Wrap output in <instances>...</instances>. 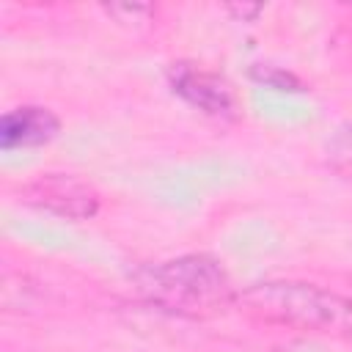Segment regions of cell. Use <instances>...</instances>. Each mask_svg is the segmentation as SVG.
Returning a JSON list of instances; mask_svg holds the SVG:
<instances>
[{
    "label": "cell",
    "instance_id": "obj_1",
    "mask_svg": "<svg viewBox=\"0 0 352 352\" xmlns=\"http://www.w3.org/2000/svg\"><path fill=\"white\" fill-rule=\"evenodd\" d=\"M135 283L151 305L187 319L217 316L239 297L226 267L206 253H187L143 267Z\"/></svg>",
    "mask_w": 352,
    "mask_h": 352
},
{
    "label": "cell",
    "instance_id": "obj_2",
    "mask_svg": "<svg viewBox=\"0 0 352 352\" xmlns=\"http://www.w3.org/2000/svg\"><path fill=\"white\" fill-rule=\"evenodd\" d=\"M236 302L245 314L267 324L352 338V297L336 294L316 283L264 280L239 292Z\"/></svg>",
    "mask_w": 352,
    "mask_h": 352
},
{
    "label": "cell",
    "instance_id": "obj_3",
    "mask_svg": "<svg viewBox=\"0 0 352 352\" xmlns=\"http://www.w3.org/2000/svg\"><path fill=\"white\" fill-rule=\"evenodd\" d=\"M22 201L66 220H88L99 212V192L94 184L72 173H47L19 190Z\"/></svg>",
    "mask_w": 352,
    "mask_h": 352
},
{
    "label": "cell",
    "instance_id": "obj_4",
    "mask_svg": "<svg viewBox=\"0 0 352 352\" xmlns=\"http://www.w3.org/2000/svg\"><path fill=\"white\" fill-rule=\"evenodd\" d=\"M170 85L184 102L204 110L206 116H214V118L234 116V94H231L228 82L212 72H204L190 63H173Z\"/></svg>",
    "mask_w": 352,
    "mask_h": 352
},
{
    "label": "cell",
    "instance_id": "obj_5",
    "mask_svg": "<svg viewBox=\"0 0 352 352\" xmlns=\"http://www.w3.org/2000/svg\"><path fill=\"white\" fill-rule=\"evenodd\" d=\"M60 129V121L52 110L25 104L14 107L0 118V146L6 151L14 148H28V146H41L50 143Z\"/></svg>",
    "mask_w": 352,
    "mask_h": 352
},
{
    "label": "cell",
    "instance_id": "obj_6",
    "mask_svg": "<svg viewBox=\"0 0 352 352\" xmlns=\"http://www.w3.org/2000/svg\"><path fill=\"white\" fill-rule=\"evenodd\" d=\"M324 160L327 165L352 184V121L336 126L324 143Z\"/></svg>",
    "mask_w": 352,
    "mask_h": 352
},
{
    "label": "cell",
    "instance_id": "obj_7",
    "mask_svg": "<svg viewBox=\"0 0 352 352\" xmlns=\"http://www.w3.org/2000/svg\"><path fill=\"white\" fill-rule=\"evenodd\" d=\"M261 80H267L270 85H275V88H286V85H297V80L292 77V74H283V72H261L258 74Z\"/></svg>",
    "mask_w": 352,
    "mask_h": 352
},
{
    "label": "cell",
    "instance_id": "obj_8",
    "mask_svg": "<svg viewBox=\"0 0 352 352\" xmlns=\"http://www.w3.org/2000/svg\"><path fill=\"white\" fill-rule=\"evenodd\" d=\"M228 11L245 19V16H256V14L261 11V6H228Z\"/></svg>",
    "mask_w": 352,
    "mask_h": 352
}]
</instances>
